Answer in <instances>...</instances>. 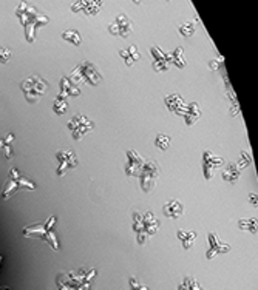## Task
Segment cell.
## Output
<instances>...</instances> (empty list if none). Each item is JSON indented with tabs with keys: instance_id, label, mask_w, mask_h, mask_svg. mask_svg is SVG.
Here are the masks:
<instances>
[{
	"instance_id": "1",
	"label": "cell",
	"mask_w": 258,
	"mask_h": 290,
	"mask_svg": "<svg viewBox=\"0 0 258 290\" xmlns=\"http://www.w3.org/2000/svg\"><path fill=\"white\" fill-rule=\"evenodd\" d=\"M25 238H40L55 252L61 250V241L58 233V216L51 215L46 221H40L31 225H27L22 231Z\"/></svg>"
},
{
	"instance_id": "2",
	"label": "cell",
	"mask_w": 258,
	"mask_h": 290,
	"mask_svg": "<svg viewBox=\"0 0 258 290\" xmlns=\"http://www.w3.org/2000/svg\"><path fill=\"white\" fill-rule=\"evenodd\" d=\"M16 14L27 31V40L33 42L36 37V30L45 23H48V17L40 14L36 8L28 7L27 4H20L16 10Z\"/></svg>"
},
{
	"instance_id": "3",
	"label": "cell",
	"mask_w": 258,
	"mask_h": 290,
	"mask_svg": "<svg viewBox=\"0 0 258 290\" xmlns=\"http://www.w3.org/2000/svg\"><path fill=\"white\" fill-rule=\"evenodd\" d=\"M22 189H25V190H36L37 186H36L30 178H27L17 167H13V168L10 170L8 179H7L5 184H4L2 198H4L5 201H8L10 198H13V196H14L17 192H20Z\"/></svg>"
},
{
	"instance_id": "4",
	"label": "cell",
	"mask_w": 258,
	"mask_h": 290,
	"mask_svg": "<svg viewBox=\"0 0 258 290\" xmlns=\"http://www.w3.org/2000/svg\"><path fill=\"white\" fill-rule=\"evenodd\" d=\"M20 88L25 94V99L30 102V103H36L39 102L49 90V84L46 82V79H43L42 76L39 74H34V76H30L27 77L22 84H20Z\"/></svg>"
},
{
	"instance_id": "5",
	"label": "cell",
	"mask_w": 258,
	"mask_h": 290,
	"mask_svg": "<svg viewBox=\"0 0 258 290\" xmlns=\"http://www.w3.org/2000/svg\"><path fill=\"white\" fill-rule=\"evenodd\" d=\"M139 182H141V189L148 193L154 189L157 186V181L160 178V164L157 161L147 159L142 165V170L139 173Z\"/></svg>"
},
{
	"instance_id": "6",
	"label": "cell",
	"mask_w": 258,
	"mask_h": 290,
	"mask_svg": "<svg viewBox=\"0 0 258 290\" xmlns=\"http://www.w3.org/2000/svg\"><path fill=\"white\" fill-rule=\"evenodd\" d=\"M68 130L71 131L74 141H81L85 135H88L90 131L94 130V122L90 118H87L85 114L78 113V114H74L73 118L70 119Z\"/></svg>"
},
{
	"instance_id": "7",
	"label": "cell",
	"mask_w": 258,
	"mask_h": 290,
	"mask_svg": "<svg viewBox=\"0 0 258 290\" xmlns=\"http://www.w3.org/2000/svg\"><path fill=\"white\" fill-rule=\"evenodd\" d=\"M56 159H58V168H56V173L58 176H65L67 173L73 168L78 167V157H76V153L74 150H59L56 151Z\"/></svg>"
},
{
	"instance_id": "8",
	"label": "cell",
	"mask_w": 258,
	"mask_h": 290,
	"mask_svg": "<svg viewBox=\"0 0 258 290\" xmlns=\"http://www.w3.org/2000/svg\"><path fill=\"white\" fill-rule=\"evenodd\" d=\"M224 161L218 156H215L211 150H205L202 153V175L205 181H211L215 175V171L221 168Z\"/></svg>"
},
{
	"instance_id": "9",
	"label": "cell",
	"mask_w": 258,
	"mask_h": 290,
	"mask_svg": "<svg viewBox=\"0 0 258 290\" xmlns=\"http://www.w3.org/2000/svg\"><path fill=\"white\" fill-rule=\"evenodd\" d=\"M132 30H133V25H132V20L128 19L127 14L121 13L115 17V20L109 25V31L110 34L113 36H119V37H124L127 39L130 34H132Z\"/></svg>"
},
{
	"instance_id": "10",
	"label": "cell",
	"mask_w": 258,
	"mask_h": 290,
	"mask_svg": "<svg viewBox=\"0 0 258 290\" xmlns=\"http://www.w3.org/2000/svg\"><path fill=\"white\" fill-rule=\"evenodd\" d=\"M144 157L136 150H127V164H125V175L128 178H138L144 165Z\"/></svg>"
},
{
	"instance_id": "11",
	"label": "cell",
	"mask_w": 258,
	"mask_h": 290,
	"mask_svg": "<svg viewBox=\"0 0 258 290\" xmlns=\"http://www.w3.org/2000/svg\"><path fill=\"white\" fill-rule=\"evenodd\" d=\"M227 252H230V246L223 243L217 233L211 231L209 233V250H208V253H205V259L212 261L215 256H218L221 253H227Z\"/></svg>"
},
{
	"instance_id": "12",
	"label": "cell",
	"mask_w": 258,
	"mask_h": 290,
	"mask_svg": "<svg viewBox=\"0 0 258 290\" xmlns=\"http://www.w3.org/2000/svg\"><path fill=\"white\" fill-rule=\"evenodd\" d=\"M78 70H79L81 76L84 77V81L88 82L90 85H94V87H96V85L100 84V81H102V74L97 71L96 65L91 64L90 61H85V62L79 64V65H78Z\"/></svg>"
},
{
	"instance_id": "13",
	"label": "cell",
	"mask_w": 258,
	"mask_h": 290,
	"mask_svg": "<svg viewBox=\"0 0 258 290\" xmlns=\"http://www.w3.org/2000/svg\"><path fill=\"white\" fill-rule=\"evenodd\" d=\"M151 57H153V70L154 71H167L170 65V54L163 51L160 46L150 48Z\"/></svg>"
},
{
	"instance_id": "14",
	"label": "cell",
	"mask_w": 258,
	"mask_h": 290,
	"mask_svg": "<svg viewBox=\"0 0 258 290\" xmlns=\"http://www.w3.org/2000/svg\"><path fill=\"white\" fill-rule=\"evenodd\" d=\"M102 2H94V0H79V2L71 4L73 13H84L87 16H96L100 11Z\"/></svg>"
},
{
	"instance_id": "15",
	"label": "cell",
	"mask_w": 258,
	"mask_h": 290,
	"mask_svg": "<svg viewBox=\"0 0 258 290\" xmlns=\"http://www.w3.org/2000/svg\"><path fill=\"white\" fill-rule=\"evenodd\" d=\"M132 221H133V230L136 233V240H138V244L139 246H145L147 243V235H145V230H144V222H142V213L135 210L133 212V216H132Z\"/></svg>"
},
{
	"instance_id": "16",
	"label": "cell",
	"mask_w": 258,
	"mask_h": 290,
	"mask_svg": "<svg viewBox=\"0 0 258 290\" xmlns=\"http://www.w3.org/2000/svg\"><path fill=\"white\" fill-rule=\"evenodd\" d=\"M164 100H166V105H167V108H169L170 111H173V113H176V114H179V116L184 114L187 103H186V100H184L178 93H172V94L166 96Z\"/></svg>"
},
{
	"instance_id": "17",
	"label": "cell",
	"mask_w": 258,
	"mask_h": 290,
	"mask_svg": "<svg viewBox=\"0 0 258 290\" xmlns=\"http://www.w3.org/2000/svg\"><path fill=\"white\" fill-rule=\"evenodd\" d=\"M142 222H144V230H145V235H147V236L157 235V231H158L160 227H161L160 219L154 218V215H153L151 212H145V213L142 215Z\"/></svg>"
},
{
	"instance_id": "18",
	"label": "cell",
	"mask_w": 258,
	"mask_h": 290,
	"mask_svg": "<svg viewBox=\"0 0 258 290\" xmlns=\"http://www.w3.org/2000/svg\"><path fill=\"white\" fill-rule=\"evenodd\" d=\"M163 213H164L167 218L178 219V218H181L183 213H184V205H183L178 199H170V201H167V202L163 205Z\"/></svg>"
},
{
	"instance_id": "19",
	"label": "cell",
	"mask_w": 258,
	"mask_h": 290,
	"mask_svg": "<svg viewBox=\"0 0 258 290\" xmlns=\"http://www.w3.org/2000/svg\"><path fill=\"white\" fill-rule=\"evenodd\" d=\"M119 56L124 59L127 67H133L141 59V54H139L136 45H130V46H127L124 49H119Z\"/></svg>"
},
{
	"instance_id": "20",
	"label": "cell",
	"mask_w": 258,
	"mask_h": 290,
	"mask_svg": "<svg viewBox=\"0 0 258 290\" xmlns=\"http://www.w3.org/2000/svg\"><path fill=\"white\" fill-rule=\"evenodd\" d=\"M81 94V88L73 85L70 82V79L67 76L62 77L61 81V93H59V97H64V99H68V97H76Z\"/></svg>"
},
{
	"instance_id": "21",
	"label": "cell",
	"mask_w": 258,
	"mask_h": 290,
	"mask_svg": "<svg viewBox=\"0 0 258 290\" xmlns=\"http://www.w3.org/2000/svg\"><path fill=\"white\" fill-rule=\"evenodd\" d=\"M240 175H241V170L237 167V164H227V165L223 167L221 176L229 184H235L240 179Z\"/></svg>"
},
{
	"instance_id": "22",
	"label": "cell",
	"mask_w": 258,
	"mask_h": 290,
	"mask_svg": "<svg viewBox=\"0 0 258 290\" xmlns=\"http://www.w3.org/2000/svg\"><path fill=\"white\" fill-rule=\"evenodd\" d=\"M199 116H201V110H199L198 103H196V102L187 103L186 111H184V114H183V118L186 119V124H187L189 127L193 125V124L199 119Z\"/></svg>"
},
{
	"instance_id": "23",
	"label": "cell",
	"mask_w": 258,
	"mask_h": 290,
	"mask_svg": "<svg viewBox=\"0 0 258 290\" xmlns=\"http://www.w3.org/2000/svg\"><path fill=\"white\" fill-rule=\"evenodd\" d=\"M176 236L181 241L183 247L186 250H189V249L193 247V243H195V240H196L198 235H196V231H193V230H178L176 231Z\"/></svg>"
},
{
	"instance_id": "24",
	"label": "cell",
	"mask_w": 258,
	"mask_h": 290,
	"mask_svg": "<svg viewBox=\"0 0 258 290\" xmlns=\"http://www.w3.org/2000/svg\"><path fill=\"white\" fill-rule=\"evenodd\" d=\"M13 141H14V135L13 133H8L4 138H0V150H2L5 159H13L14 157Z\"/></svg>"
},
{
	"instance_id": "25",
	"label": "cell",
	"mask_w": 258,
	"mask_h": 290,
	"mask_svg": "<svg viewBox=\"0 0 258 290\" xmlns=\"http://www.w3.org/2000/svg\"><path fill=\"white\" fill-rule=\"evenodd\" d=\"M170 64H173L178 68H186L187 61H186V57H184L183 46H178V48H175L173 52H170Z\"/></svg>"
},
{
	"instance_id": "26",
	"label": "cell",
	"mask_w": 258,
	"mask_h": 290,
	"mask_svg": "<svg viewBox=\"0 0 258 290\" xmlns=\"http://www.w3.org/2000/svg\"><path fill=\"white\" fill-rule=\"evenodd\" d=\"M240 230H249L252 235H256V218H243L238 221Z\"/></svg>"
},
{
	"instance_id": "27",
	"label": "cell",
	"mask_w": 258,
	"mask_h": 290,
	"mask_svg": "<svg viewBox=\"0 0 258 290\" xmlns=\"http://www.w3.org/2000/svg\"><path fill=\"white\" fill-rule=\"evenodd\" d=\"M62 39L67 40V42H70V43H73V45H76V46H81V43H82V37H81V34H79L78 30H67V31H64L62 33Z\"/></svg>"
},
{
	"instance_id": "28",
	"label": "cell",
	"mask_w": 258,
	"mask_h": 290,
	"mask_svg": "<svg viewBox=\"0 0 258 290\" xmlns=\"http://www.w3.org/2000/svg\"><path fill=\"white\" fill-rule=\"evenodd\" d=\"M178 290H204V288L196 279H193L190 276H186L183 279V282L178 285Z\"/></svg>"
},
{
	"instance_id": "29",
	"label": "cell",
	"mask_w": 258,
	"mask_h": 290,
	"mask_svg": "<svg viewBox=\"0 0 258 290\" xmlns=\"http://www.w3.org/2000/svg\"><path fill=\"white\" fill-rule=\"evenodd\" d=\"M67 110H68V99H64V97L58 96L55 99V102H53V111L61 116V114L67 113Z\"/></svg>"
},
{
	"instance_id": "30",
	"label": "cell",
	"mask_w": 258,
	"mask_h": 290,
	"mask_svg": "<svg viewBox=\"0 0 258 290\" xmlns=\"http://www.w3.org/2000/svg\"><path fill=\"white\" fill-rule=\"evenodd\" d=\"M170 144H172V138L167 135H158L157 139H154V145L161 150H167L170 147Z\"/></svg>"
},
{
	"instance_id": "31",
	"label": "cell",
	"mask_w": 258,
	"mask_h": 290,
	"mask_svg": "<svg viewBox=\"0 0 258 290\" xmlns=\"http://www.w3.org/2000/svg\"><path fill=\"white\" fill-rule=\"evenodd\" d=\"M178 30H179V34L184 36V37H192V36L195 34V27H193L192 22H184V23H181Z\"/></svg>"
},
{
	"instance_id": "32",
	"label": "cell",
	"mask_w": 258,
	"mask_h": 290,
	"mask_svg": "<svg viewBox=\"0 0 258 290\" xmlns=\"http://www.w3.org/2000/svg\"><path fill=\"white\" fill-rule=\"evenodd\" d=\"M235 164H237V167L240 170H244V168H247L252 164V156L247 151H241V156H240L238 162H235Z\"/></svg>"
},
{
	"instance_id": "33",
	"label": "cell",
	"mask_w": 258,
	"mask_h": 290,
	"mask_svg": "<svg viewBox=\"0 0 258 290\" xmlns=\"http://www.w3.org/2000/svg\"><path fill=\"white\" fill-rule=\"evenodd\" d=\"M128 285H130V290H150V287L142 284V282H139L136 276L128 278Z\"/></svg>"
},
{
	"instance_id": "34",
	"label": "cell",
	"mask_w": 258,
	"mask_h": 290,
	"mask_svg": "<svg viewBox=\"0 0 258 290\" xmlns=\"http://www.w3.org/2000/svg\"><path fill=\"white\" fill-rule=\"evenodd\" d=\"M11 49L5 48V46H0V64H8L11 59Z\"/></svg>"
},
{
	"instance_id": "35",
	"label": "cell",
	"mask_w": 258,
	"mask_h": 290,
	"mask_svg": "<svg viewBox=\"0 0 258 290\" xmlns=\"http://www.w3.org/2000/svg\"><path fill=\"white\" fill-rule=\"evenodd\" d=\"M249 199H250V204H252L253 207H256V193H255V192H250V193H249Z\"/></svg>"
},
{
	"instance_id": "36",
	"label": "cell",
	"mask_w": 258,
	"mask_h": 290,
	"mask_svg": "<svg viewBox=\"0 0 258 290\" xmlns=\"http://www.w3.org/2000/svg\"><path fill=\"white\" fill-rule=\"evenodd\" d=\"M2 259H4V256H2V255H0V264H2Z\"/></svg>"
},
{
	"instance_id": "37",
	"label": "cell",
	"mask_w": 258,
	"mask_h": 290,
	"mask_svg": "<svg viewBox=\"0 0 258 290\" xmlns=\"http://www.w3.org/2000/svg\"><path fill=\"white\" fill-rule=\"evenodd\" d=\"M0 290H10L8 287H4V288H0Z\"/></svg>"
}]
</instances>
